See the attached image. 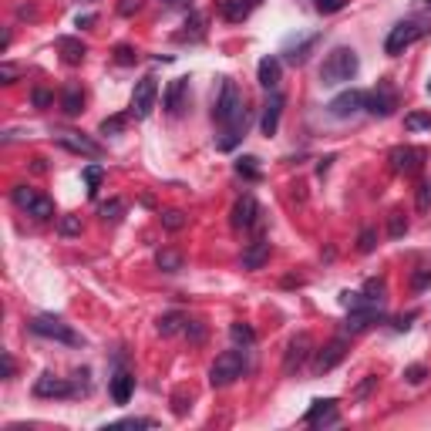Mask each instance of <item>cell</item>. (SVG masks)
I'll return each instance as SVG.
<instances>
[{"label": "cell", "mask_w": 431, "mask_h": 431, "mask_svg": "<svg viewBox=\"0 0 431 431\" xmlns=\"http://www.w3.org/2000/svg\"><path fill=\"white\" fill-rule=\"evenodd\" d=\"M428 283H431V266H418V273L411 277V287H415V290H425Z\"/></svg>", "instance_id": "cell-46"}, {"label": "cell", "mask_w": 431, "mask_h": 431, "mask_svg": "<svg viewBox=\"0 0 431 431\" xmlns=\"http://www.w3.org/2000/svg\"><path fill=\"white\" fill-rule=\"evenodd\" d=\"M243 370H246L243 354H239V351H226V354H219L213 361V368H209V385L226 387V385H232L236 377H243Z\"/></svg>", "instance_id": "cell-4"}, {"label": "cell", "mask_w": 431, "mask_h": 431, "mask_svg": "<svg viewBox=\"0 0 431 431\" xmlns=\"http://www.w3.org/2000/svg\"><path fill=\"white\" fill-rule=\"evenodd\" d=\"M374 320H381V307H374V304H364V307H354L347 313V323H344V330L347 334H361V330H368Z\"/></svg>", "instance_id": "cell-17"}, {"label": "cell", "mask_w": 431, "mask_h": 431, "mask_svg": "<svg viewBox=\"0 0 431 431\" xmlns=\"http://www.w3.org/2000/svg\"><path fill=\"white\" fill-rule=\"evenodd\" d=\"M387 162H391V169L398 175H415V172L425 169V152L411 149V145H398V149H391Z\"/></svg>", "instance_id": "cell-8"}, {"label": "cell", "mask_w": 431, "mask_h": 431, "mask_svg": "<svg viewBox=\"0 0 431 431\" xmlns=\"http://www.w3.org/2000/svg\"><path fill=\"white\" fill-rule=\"evenodd\" d=\"M394 108H398V94L391 85H377L374 92L364 94V111L374 115V118H387V115H394Z\"/></svg>", "instance_id": "cell-7"}, {"label": "cell", "mask_w": 431, "mask_h": 431, "mask_svg": "<svg viewBox=\"0 0 431 431\" xmlns=\"http://www.w3.org/2000/svg\"><path fill=\"white\" fill-rule=\"evenodd\" d=\"M81 105H85V92L77 88V85H68L61 92V108H64V115H81Z\"/></svg>", "instance_id": "cell-26"}, {"label": "cell", "mask_w": 431, "mask_h": 431, "mask_svg": "<svg viewBox=\"0 0 431 431\" xmlns=\"http://www.w3.org/2000/svg\"><path fill=\"white\" fill-rule=\"evenodd\" d=\"M357 71H361V61H357L354 47H334L327 54V61L320 64V85L323 88H334V85H347L354 81Z\"/></svg>", "instance_id": "cell-2"}, {"label": "cell", "mask_w": 431, "mask_h": 431, "mask_svg": "<svg viewBox=\"0 0 431 431\" xmlns=\"http://www.w3.org/2000/svg\"><path fill=\"white\" fill-rule=\"evenodd\" d=\"M182 263H185V256L179 249H158V253H155V266H158L162 273H179Z\"/></svg>", "instance_id": "cell-25"}, {"label": "cell", "mask_w": 431, "mask_h": 431, "mask_svg": "<svg viewBox=\"0 0 431 431\" xmlns=\"http://www.w3.org/2000/svg\"><path fill=\"white\" fill-rule=\"evenodd\" d=\"M158 334L162 337H172V334H179V330H185V313H179V310H172V313H165V317H158Z\"/></svg>", "instance_id": "cell-27"}, {"label": "cell", "mask_w": 431, "mask_h": 431, "mask_svg": "<svg viewBox=\"0 0 431 431\" xmlns=\"http://www.w3.org/2000/svg\"><path fill=\"white\" fill-rule=\"evenodd\" d=\"M425 377H428V368H425V364H411V368L404 370V381H408V385H421Z\"/></svg>", "instance_id": "cell-44"}, {"label": "cell", "mask_w": 431, "mask_h": 431, "mask_svg": "<svg viewBox=\"0 0 431 431\" xmlns=\"http://www.w3.org/2000/svg\"><path fill=\"white\" fill-rule=\"evenodd\" d=\"M280 71H283V64H280V58H273V54L260 61V68H256V77H260V85L266 88V92H277Z\"/></svg>", "instance_id": "cell-19"}, {"label": "cell", "mask_w": 431, "mask_h": 431, "mask_svg": "<svg viewBox=\"0 0 431 431\" xmlns=\"http://www.w3.org/2000/svg\"><path fill=\"white\" fill-rule=\"evenodd\" d=\"M58 230H61V236H77V232H81V219H77V216H61Z\"/></svg>", "instance_id": "cell-43"}, {"label": "cell", "mask_w": 431, "mask_h": 431, "mask_svg": "<svg viewBox=\"0 0 431 431\" xmlns=\"http://www.w3.org/2000/svg\"><path fill=\"white\" fill-rule=\"evenodd\" d=\"M404 232H408V219H404V213H401V209L387 213V236H391V239H401Z\"/></svg>", "instance_id": "cell-32"}, {"label": "cell", "mask_w": 431, "mask_h": 431, "mask_svg": "<svg viewBox=\"0 0 431 431\" xmlns=\"http://www.w3.org/2000/svg\"><path fill=\"white\" fill-rule=\"evenodd\" d=\"M115 61H118V64H135V61H139V54H135L128 44H118V47H115Z\"/></svg>", "instance_id": "cell-45"}, {"label": "cell", "mask_w": 431, "mask_h": 431, "mask_svg": "<svg viewBox=\"0 0 431 431\" xmlns=\"http://www.w3.org/2000/svg\"><path fill=\"white\" fill-rule=\"evenodd\" d=\"M162 226L169 232H179L185 226V216L179 213V209H165V213H162Z\"/></svg>", "instance_id": "cell-39"}, {"label": "cell", "mask_w": 431, "mask_h": 431, "mask_svg": "<svg viewBox=\"0 0 431 431\" xmlns=\"http://www.w3.org/2000/svg\"><path fill=\"white\" fill-rule=\"evenodd\" d=\"M27 216L41 219V223H44V219H54V202L47 199V196H37V199H34V206L27 209Z\"/></svg>", "instance_id": "cell-33"}, {"label": "cell", "mask_w": 431, "mask_h": 431, "mask_svg": "<svg viewBox=\"0 0 431 431\" xmlns=\"http://www.w3.org/2000/svg\"><path fill=\"white\" fill-rule=\"evenodd\" d=\"M428 94H431V81H428Z\"/></svg>", "instance_id": "cell-59"}, {"label": "cell", "mask_w": 431, "mask_h": 431, "mask_svg": "<svg viewBox=\"0 0 431 431\" xmlns=\"http://www.w3.org/2000/svg\"><path fill=\"white\" fill-rule=\"evenodd\" d=\"M185 337L192 340V344H202V340H206V323L202 320H185Z\"/></svg>", "instance_id": "cell-41"}, {"label": "cell", "mask_w": 431, "mask_h": 431, "mask_svg": "<svg viewBox=\"0 0 431 431\" xmlns=\"http://www.w3.org/2000/svg\"><path fill=\"white\" fill-rule=\"evenodd\" d=\"M411 320H415V313H408V317H398V320H394V327H398V330H408V327H411Z\"/></svg>", "instance_id": "cell-53"}, {"label": "cell", "mask_w": 431, "mask_h": 431, "mask_svg": "<svg viewBox=\"0 0 431 431\" xmlns=\"http://www.w3.org/2000/svg\"><path fill=\"white\" fill-rule=\"evenodd\" d=\"M347 357V340L344 337H334L327 347L317 351V361H313V374H327V370H334Z\"/></svg>", "instance_id": "cell-12"}, {"label": "cell", "mask_w": 431, "mask_h": 431, "mask_svg": "<svg viewBox=\"0 0 431 431\" xmlns=\"http://www.w3.org/2000/svg\"><path fill=\"white\" fill-rule=\"evenodd\" d=\"M283 105H287V98L280 92H270V98H266V105H263V118H260V128L266 139H273L280 128V115H283Z\"/></svg>", "instance_id": "cell-13"}, {"label": "cell", "mask_w": 431, "mask_h": 431, "mask_svg": "<svg viewBox=\"0 0 431 431\" xmlns=\"http://www.w3.org/2000/svg\"><path fill=\"white\" fill-rule=\"evenodd\" d=\"M101 179H105V169H101V165H88V169H85V182H88V196H94V192H98V185H101Z\"/></svg>", "instance_id": "cell-38"}, {"label": "cell", "mask_w": 431, "mask_h": 431, "mask_svg": "<svg viewBox=\"0 0 431 431\" xmlns=\"http://www.w3.org/2000/svg\"><path fill=\"white\" fill-rule=\"evenodd\" d=\"M313 354V337L310 334H296L287 344V354H283V374H296V370L307 364V357Z\"/></svg>", "instance_id": "cell-9"}, {"label": "cell", "mask_w": 431, "mask_h": 431, "mask_svg": "<svg viewBox=\"0 0 431 431\" xmlns=\"http://www.w3.org/2000/svg\"><path fill=\"white\" fill-rule=\"evenodd\" d=\"M249 4H253V7H256V4H263V0H249Z\"/></svg>", "instance_id": "cell-57"}, {"label": "cell", "mask_w": 431, "mask_h": 431, "mask_svg": "<svg viewBox=\"0 0 431 431\" xmlns=\"http://www.w3.org/2000/svg\"><path fill=\"white\" fill-rule=\"evenodd\" d=\"M132 391H135V377H132L128 370H118V374L111 377V398H115V404H128V401H132Z\"/></svg>", "instance_id": "cell-20"}, {"label": "cell", "mask_w": 431, "mask_h": 431, "mask_svg": "<svg viewBox=\"0 0 431 431\" xmlns=\"http://www.w3.org/2000/svg\"><path fill=\"white\" fill-rule=\"evenodd\" d=\"M421 34H425V27H421L418 20H401V24H394V27H391V34H387L385 51L391 54V58H398V54H404L408 47L415 44Z\"/></svg>", "instance_id": "cell-5"}, {"label": "cell", "mask_w": 431, "mask_h": 431, "mask_svg": "<svg viewBox=\"0 0 431 431\" xmlns=\"http://www.w3.org/2000/svg\"><path fill=\"white\" fill-rule=\"evenodd\" d=\"M270 260V243L266 239H253L243 253V270H260L263 263Z\"/></svg>", "instance_id": "cell-21"}, {"label": "cell", "mask_w": 431, "mask_h": 431, "mask_svg": "<svg viewBox=\"0 0 431 431\" xmlns=\"http://www.w3.org/2000/svg\"><path fill=\"white\" fill-rule=\"evenodd\" d=\"M139 7H142V0H122V4H118V14H122V17H132L135 11H139Z\"/></svg>", "instance_id": "cell-49"}, {"label": "cell", "mask_w": 431, "mask_h": 431, "mask_svg": "<svg viewBox=\"0 0 431 431\" xmlns=\"http://www.w3.org/2000/svg\"><path fill=\"white\" fill-rule=\"evenodd\" d=\"M185 94H189V77H175L169 88H165V98H162V105H165L169 115H182Z\"/></svg>", "instance_id": "cell-18"}, {"label": "cell", "mask_w": 431, "mask_h": 431, "mask_svg": "<svg viewBox=\"0 0 431 431\" xmlns=\"http://www.w3.org/2000/svg\"><path fill=\"white\" fill-rule=\"evenodd\" d=\"M125 125H128V115H111L101 122V135H118V132H125Z\"/></svg>", "instance_id": "cell-37"}, {"label": "cell", "mask_w": 431, "mask_h": 431, "mask_svg": "<svg viewBox=\"0 0 431 431\" xmlns=\"http://www.w3.org/2000/svg\"><path fill=\"white\" fill-rule=\"evenodd\" d=\"M31 334L37 337H47V340H61V344H71V347H81V334H75L61 317H54V313H41V317H34L31 323Z\"/></svg>", "instance_id": "cell-3"}, {"label": "cell", "mask_w": 431, "mask_h": 431, "mask_svg": "<svg viewBox=\"0 0 431 431\" xmlns=\"http://www.w3.org/2000/svg\"><path fill=\"white\" fill-rule=\"evenodd\" d=\"M17 77H20V68H17V64H0V81H4V85H14Z\"/></svg>", "instance_id": "cell-47"}, {"label": "cell", "mask_w": 431, "mask_h": 431, "mask_svg": "<svg viewBox=\"0 0 431 431\" xmlns=\"http://www.w3.org/2000/svg\"><path fill=\"white\" fill-rule=\"evenodd\" d=\"M415 206H418V213H428V209H431V179H425V182L418 185Z\"/></svg>", "instance_id": "cell-40"}, {"label": "cell", "mask_w": 431, "mask_h": 431, "mask_svg": "<svg viewBox=\"0 0 431 431\" xmlns=\"http://www.w3.org/2000/svg\"><path fill=\"white\" fill-rule=\"evenodd\" d=\"M51 101H54V94L51 92H44V88H37V92H34V105L37 108H47Z\"/></svg>", "instance_id": "cell-50"}, {"label": "cell", "mask_w": 431, "mask_h": 431, "mask_svg": "<svg viewBox=\"0 0 431 431\" xmlns=\"http://www.w3.org/2000/svg\"><path fill=\"white\" fill-rule=\"evenodd\" d=\"M213 118L223 125V135H219V149L223 152H232L243 135H246V125H249V115H246V101H243V94L236 88V81H223V92L216 98V108H213Z\"/></svg>", "instance_id": "cell-1"}, {"label": "cell", "mask_w": 431, "mask_h": 431, "mask_svg": "<svg viewBox=\"0 0 431 431\" xmlns=\"http://www.w3.org/2000/svg\"><path fill=\"white\" fill-rule=\"evenodd\" d=\"M337 421L340 415H337V401L334 398H317L310 404V411L304 415V425H310V428H330Z\"/></svg>", "instance_id": "cell-10"}, {"label": "cell", "mask_w": 431, "mask_h": 431, "mask_svg": "<svg viewBox=\"0 0 431 431\" xmlns=\"http://www.w3.org/2000/svg\"><path fill=\"white\" fill-rule=\"evenodd\" d=\"M219 11H223V17H226V20L239 24V20H246V17H249L253 4H249V0H219Z\"/></svg>", "instance_id": "cell-24"}, {"label": "cell", "mask_w": 431, "mask_h": 431, "mask_svg": "<svg viewBox=\"0 0 431 431\" xmlns=\"http://www.w3.org/2000/svg\"><path fill=\"white\" fill-rule=\"evenodd\" d=\"M58 51H61V58H64V64H81L85 61V54H88V47L81 44L77 37H58Z\"/></svg>", "instance_id": "cell-22"}, {"label": "cell", "mask_w": 431, "mask_h": 431, "mask_svg": "<svg viewBox=\"0 0 431 431\" xmlns=\"http://www.w3.org/2000/svg\"><path fill=\"white\" fill-rule=\"evenodd\" d=\"M374 385H377V377H368L364 385L357 387V398H368V394H370V387H374Z\"/></svg>", "instance_id": "cell-51"}, {"label": "cell", "mask_w": 431, "mask_h": 431, "mask_svg": "<svg viewBox=\"0 0 431 431\" xmlns=\"http://www.w3.org/2000/svg\"><path fill=\"white\" fill-rule=\"evenodd\" d=\"M340 7H344V0H317V11L320 14H337Z\"/></svg>", "instance_id": "cell-48"}, {"label": "cell", "mask_w": 431, "mask_h": 431, "mask_svg": "<svg viewBox=\"0 0 431 431\" xmlns=\"http://www.w3.org/2000/svg\"><path fill=\"white\" fill-rule=\"evenodd\" d=\"M11 199H14L17 209H24V213H27V209L34 206V199H37V192L27 189V185H14V189H11Z\"/></svg>", "instance_id": "cell-30"}, {"label": "cell", "mask_w": 431, "mask_h": 431, "mask_svg": "<svg viewBox=\"0 0 431 431\" xmlns=\"http://www.w3.org/2000/svg\"><path fill=\"white\" fill-rule=\"evenodd\" d=\"M34 394L37 398H75L77 387L68 381V377H58V374H41L34 381Z\"/></svg>", "instance_id": "cell-11"}, {"label": "cell", "mask_w": 431, "mask_h": 431, "mask_svg": "<svg viewBox=\"0 0 431 431\" xmlns=\"http://www.w3.org/2000/svg\"><path fill=\"white\" fill-rule=\"evenodd\" d=\"M98 216L105 219V223H118L125 216V202L122 199H108V202H101L98 206Z\"/></svg>", "instance_id": "cell-31"}, {"label": "cell", "mask_w": 431, "mask_h": 431, "mask_svg": "<svg viewBox=\"0 0 431 431\" xmlns=\"http://www.w3.org/2000/svg\"><path fill=\"white\" fill-rule=\"evenodd\" d=\"M404 128L408 132H425V128H431V111H411V115H404Z\"/></svg>", "instance_id": "cell-34"}, {"label": "cell", "mask_w": 431, "mask_h": 431, "mask_svg": "<svg viewBox=\"0 0 431 431\" xmlns=\"http://www.w3.org/2000/svg\"><path fill=\"white\" fill-rule=\"evenodd\" d=\"M260 223V202L253 196H239L236 206H232V226L236 230H253Z\"/></svg>", "instance_id": "cell-15"}, {"label": "cell", "mask_w": 431, "mask_h": 431, "mask_svg": "<svg viewBox=\"0 0 431 431\" xmlns=\"http://www.w3.org/2000/svg\"><path fill=\"white\" fill-rule=\"evenodd\" d=\"M317 44H320V34H310V37H304L300 44H290L283 54H287V61L290 64H304L310 58V51H313Z\"/></svg>", "instance_id": "cell-23"}, {"label": "cell", "mask_w": 431, "mask_h": 431, "mask_svg": "<svg viewBox=\"0 0 431 431\" xmlns=\"http://www.w3.org/2000/svg\"><path fill=\"white\" fill-rule=\"evenodd\" d=\"M118 428H155L152 418H122V421H111L105 431H118Z\"/></svg>", "instance_id": "cell-35"}, {"label": "cell", "mask_w": 431, "mask_h": 431, "mask_svg": "<svg viewBox=\"0 0 431 431\" xmlns=\"http://www.w3.org/2000/svg\"><path fill=\"white\" fill-rule=\"evenodd\" d=\"M155 98H158V85H155V77H142L139 85H135V92H132V108H128V115L132 118H149L155 108Z\"/></svg>", "instance_id": "cell-6"}, {"label": "cell", "mask_w": 431, "mask_h": 431, "mask_svg": "<svg viewBox=\"0 0 431 431\" xmlns=\"http://www.w3.org/2000/svg\"><path fill=\"white\" fill-rule=\"evenodd\" d=\"M4 377H14V357L4 351Z\"/></svg>", "instance_id": "cell-52"}, {"label": "cell", "mask_w": 431, "mask_h": 431, "mask_svg": "<svg viewBox=\"0 0 431 431\" xmlns=\"http://www.w3.org/2000/svg\"><path fill=\"white\" fill-rule=\"evenodd\" d=\"M364 94H368V92H357V88H351V92H340L327 108H330V115H334V118H351V115H357V111L364 108Z\"/></svg>", "instance_id": "cell-16"}, {"label": "cell", "mask_w": 431, "mask_h": 431, "mask_svg": "<svg viewBox=\"0 0 431 431\" xmlns=\"http://www.w3.org/2000/svg\"><path fill=\"white\" fill-rule=\"evenodd\" d=\"M165 7H189V0H162Z\"/></svg>", "instance_id": "cell-56"}, {"label": "cell", "mask_w": 431, "mask_h": 431, "mask_svg": "<svg viewBox=\"0 0 431 431\" xmlns=\"http://www.w3.org/2000/svg\"><path fill=\"white\" fill-rule=\"evenodd\" d=\"M17 17H37V11L27 7V4H20V7H17Z\"/></svg>", "instance_id": "cell-54"}, {"label": "cell", "mask_w": 431, "mask_h": 431, "mask_svg": "<svg viewBox=\"0 0 431 431\" xmlns=\"http://www.w3.org/2000/svg\"><path fill=\"white\" fill-rule=\"evenodd\" d=\"M374 246H377V232L370 230H361V239H357V249H361V253H374Z\"/></svg>", "instance_id": "cell-42"}, {"label": "cell", "mask_w": 431, "mask_h": 431, "mask_svg": "<svg viewBox=\"0 0 431 431\" xmlns=\"http://www.w3.org/2000/svg\"><path fill=\"white\" fill-rule=\"evenodd\" d=\"M256 162H260V158H253V155H243V158L236 162V172L256 182V179H260V165H256Z\"/></svg>", "instance_id": "cell-36"}, {"label": "cell", "mask_w": 431, "mask_h": 431, "mask_svg": "<svg viewBox=\"0 0 431 431\" xmlns=\"http://www.w3.org/2000/svg\"><path fill=\"white\" fill-rule=\"evenodd\" d=\"M230 337H232V344H236V347H253V344H256V330H253L249 323H232Z\"/></svg>", "instance_id": "cell-28"}, {"label": "cell", "mask_w": 431, "mask_h": 431, "mask_svg": "<svg viewBox=\"0 0 431 431\" xmlns=\"http://www.w3.org/2000/svg\"><path fill=\"white\" fill-rule=\"evenodd\" d=\"M58 145H61V149H68V152L88 155V158H101V155H105V149H101L98 142L85 139L81 132H61V135H58Z\"/></svg>", "instance_id": "cell-14"}, {"label": "cell", "mask_w": 431, "mask_h": 431, "mask_svg": "<svg viewBox=\"0 0 431 431\" xmlns=\"http://www.w3.org/2000/svg\"><path fill=\"white\" fill-rule=\"evenodd\" d=\"M425 7H428V11H431V0H425Z\"/></svg>", "instance_id": "cell-58"}, {"label": "cell", "mask_w": 431, "mask_h": 431, "mask_svg": "<svg viewBox=\"0 0 431 431\" xmlns=\"http://www.w3.org/2000/svg\"><path fill=\"white\" fill-rule=\"evenodd\" d=\"M385 296H387V283H385V280H368V283H364V300H368V304L381 307V304H385Z\"/></svg>", "instance_id": "cell-29"}, {"label": "cell", "mask_w": 431, "mask_h": 431, "mask_svg": "<svg viewBox=\"0 0 431 431\" xmlns=\"http://www.w3.org/2000/svg\"><path fill=\"white\" fill-rule=\"evenodd\" d=\"M94 24V14H85V17H77V27H92Z\"/></svg>", "instance_id": "cell-55"}]
</instances>
